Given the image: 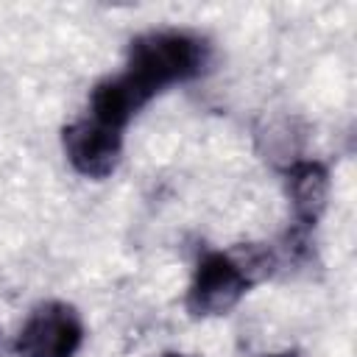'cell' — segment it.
Returning a JSON list of instances; mask_svg holds the SVG:
<instances>
[{
	"label": "cell",
	"instance_id": "1",
	"mask_svg": "<svg viewBox=\"0 0 357 357\" xmlns=\"http://www.w3.org/2000/svg\"><path fill=\"white\" fill-rule=\"evenodd\" d=\"M212 47L201 33L181 28L145 31L131 39L123 75L151 100L173 84H187L206 73Z\"/></svg>",
	"mask_w": 357,
	"mask_h": 357
},
{
	"label": "cell",
	"instance_id": "2",
	"mask_svg": "<svg viewBox=\"0 0 357 357\" xmlns=\"http://www.w3.org/2000/svg\"><path fill=\"white\" fill-rule=\"evenodd\" d=\"M276 268V254L265 245H240L237 251H206L187 290V310L198 318L229 312L248 287Z\"/></svg>",
	"mask_w": 357,
	"mask_h": 357
},
{
	"label": "cell",
	"instance_id": "3",
	"mask_svg": "<svg viewBox=\"0 0 357 357\" xmlns=\"http://www.w3.org/2000/svg\"><path fill=\"white\" fill-rule=\"evenodd\" d=\"M84 340V321L67 301L39 304L17 335L20 357H73Z\"/></svg>",
	"mask_w": 357,
	"mask_h": 357
},
{
	"label": "cell",
	"instance_id": "4",
	"mask_svg": "<svg viewBox=\"0 0 357 357\" xmlns=\"http://www.w3.org/2000/svg\"><path fill=\"white\" fill-rule=\"evenodd\" d=\"M61 145L70 165L86 178H106L114 173L123 153V131L95 120L78 117L61 131Z\"/></svg>",
	"mask_w": 357,
	"mask_h": 357
},
{
	"label": "cell",
	"instance_id": "5",
	"mask_svg": "<svg viewBox=\"0 0 357 357\" xmlns=\"http://www.w3.org/2000/svg\"><path fill=\"white\" fill-rule=\"evenodd\" d=\"M329 195V170L326 165L307 159V162H293L287 167V198L293 206V229L290 234L307 237L310 229L318 223Z\"/></svg>",
	"mask_w": 357,
	"mask_h": 357
},
{
	"label": "cell",
	"instance_id": "6",
	"mask_svg": "<svg viewBox=\"0 0 357 357\" xmlns=\"http://www.w3.org/2000/svg\"><path fill=\"white\" fill-rule=\"evenodd\" d=\"M148 103V98L120 73V75H109L103 81H98L92 86L89 95V117L123 131L128 126V120Z\"/></svg>",
	"mask_w": 357,
	"mask_h": 357
},
{
	"label": "cell",
	"instance_id": "7",
	"mask_svg": "<svg viewBox=\"0 0 357 357\" xmlns=\"http://www.w3.org/2000/svg\"><path fill=\"white\" fill-rule=\"evenodd\" d=\"M265 357H298L296 351H279V354H265Z\"/></svg>",
	"mask_w": 357,
	"mask_h": 357
},
{
	"label": "cell",
	"instance_id": "8",
	"mask_svg": "<svg viewBox=\"0 0 357 357\" xmlns=\"http://www.w3.org/2000/svg\"><path fill=\"white\" fill-rule=\"evenodd\" d=\"M162 357H187V354H181V351H165Z\"/></svg>",
	"mask_w": 357,
	"mask_h": 357
}]
</instances>
